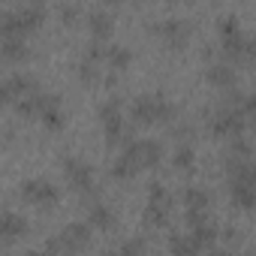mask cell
Returning a JSON list of instances; mask_svg holds the SVG:
<instances>
[{"label":"cell","instance_id":"1","mask_svg":"<svg viewBox=\"0 0 256 256\" xmlns=\"http://www.w3.org/2000/svg\"><path fill=\"white\" fill-rule=\"evenodd\" d=\"M217 30H220V40H223V54L232 64H253L256 60V36H247L235 16H226L217 24Z\"/></svg>","mask_w":256,"mask_h":256},{"label":"cell","instance_id":"2","mask_svg":"<svg viewBox=\"0 0 256 256\" xmlns=\"http://www.w3.org/2000/svg\"><path fill=\"white\" fill-rule=\"evenodd\" d=\"M175 118V106L163 94H139L133 100V120L139 124H169Z\"/></svg>","mask_w":256,"mask_h":256},{"label":"cell","instance_id":"3","mask_svg":"<svg viewBox=\"0 0 256 256\" xmlns=\"http://www.w3.org/2000/svg\"><path fill=\"white\" fill-rule=\"evenodd\" d=\"M42 22H46V10H42L40 4H28V6H22V10L4 12L0 34H4V36H12V34L28 36V34H34L36 28H42Z\"/></svg>","mask_w":256,"mask_h":256},{"label":"cell","instance_id":"4","mask_svg":"<svg viewBox=\"0 0 256 256\" xmlns=\"http://www.w3.org/2000/svg\"><path fill=\"white\" fill-rule=\"evenodd\" d=\"M208 130L214 136H229V139L238 136L244 130V112L232 102H223V106L211 108L208 112Z\"/></svg>","mask_w":256,"mask_h":256},{"label":"cell","instance_id":"5","mask_svg":"<svg viewBox=\"0 0 256 256\" xmlns=\"http://www.w3.org/2000/svg\"><path fill=\"white\" fill-rule=\"evenodd\" d=\"M169 217H172V193L160 184V181H154L151 184V190H148V208H145V223L148 226H166L169 223Z\"/></svg>","mask_w":256,"mask_h":256},{"label":"cell","instance_id":"6","mask_svg":"<svg viewBox=\"0 0 256 256\" xmlns=\"http://www.w3.org/2000/svg\"><path fill=\"white\" fill-rule=\"evenodd\" d=\"M151 34H157L163 40V46H169V48H184L190 34H193V28L184 18H166V22L151 24Z\"/></svg>","mask_w":256,"mask_h":256},{"label":"cell","instance_id":"7","mask_svg":"<svg viewBox=\"0 0 256 256\" xmlns=\"http://www.w3.org/2000/svg\"><path fill=\"white\" fill-rule=\"evenodd\" d=\"M126 157H133L139 163V169H151L163 160V145L157 139H130L124 148Z\"/></svg>","mask_w":256,"mask_h":256},{"label":"cell","instance_id":"8","mask_svg":"<svg viewBox=\"0 0 256 256\" xmlns=\"http://www.w3.org/2000/svg\"><path fill=\"white\" fill-rule=\"evenodd\" d=\"M22 199L30 202V205H36V208H52V205H58L60 193H58L54 184H48L42 178H30V181L22 184Z\"/></svg>","mask_w":256,"mask_h":256},{"label":"cell","instance_id":"9","mask_svg":"<svg viewBox=\"0 0 256 256\" xmlns=\"http://www.w3.org/2000/svg\"><path fill=\"white\" fill-rule=\"evenodd\" d=\"M64 175H66L72 190H78V193H90L94 190V169L82 157H64Z\"/></svg>","mask_w":256,"mask_h":256},{"label":"cell","instance_id":"10","mask_svg":"<svg viewBox=\"0 0 256 256\" xmlns=\"http://www.w3.org/2000/svg\"><path fill=\"white\" fill-rule=\"evenodd\" d=\"M36 88H40V84H36V78H34V76H28V72H16V76H6V78H4V100L16 106L22 96L34 94Z\"/></svg>","mask_w":256,"mask_h":256},{"label":"cell","instance_id":"11","mask_svg":"<svg viewBox=\"0 0 256 256\" xmlns=\"http://www.w3.org/2000/svg\"><path fill=\"white\" fill-rule=\"evenodd\" d=\"M22 235H28V220L18 217L16 211H6L0 220V247H10L12 241H18Z\"/></svg>","mask_w":256,"mask_h":256},{"label":"cell","instance_id":"12","mask_svg":"<svg viewBox=\"0 0 256 256\" xmlns=\"http://www.w3.org/2000/svg\"><path fill=\"white\" fill-rule=\"evenodd\" d=\"M90 223H70L64 232H60V244L64 250H84L90 244Z\"/></svg>","mask_w":256,"mask_h":256},{"label":"cell","instance_id":"13","mask_svg":"<svg viewBox=\"0 0 256 256\" xmlns=\"http://www.w3.org/2000/svg\"><path fill=\"white\" fill-rule=\"evenodd\" d=\"M40 118L48 130H58L64 124V112H60V96L58 94H40Z\"/></svg>","mask_w":256,"mask_h":256},{"label":"cell","instance_id":"14","mask_svg":"<svg viewBox=\"0 0 256 256\" xmlns=\"http://www.w3.org/2000/svg\"><path fill=\"white\" fill-rule=\"evenodd\" d=\"M205 78L214 84V88H223V90H232L238 76H235V66L232 64H208L205 70Z\"/></svg>","mask_w":256,"mask_h":256},{"label":"cell","instance_id":"15","mask_svg":"<svg viewBox=\"0 0 256 256\" xmlns=\"http://www.w3.org/2000/svg\"><path fill=\"white\" fill-rule=\"evenodd\" d=\"M102 130H106V142L108 145H120V142H130V126L120 114H112V118H102Z\"/></svg>","mask_w":256,"mask_h":256},{"label":"cell","instance_id":"16","mask_svg":"<svg viewBox=\"0 0 256 256\" xmlns=\"http://www.w3.org/2000/svg\"><path fill=\"white\" fill-rule=\"evenodd\" d=\"M88 28H90V34H94V40H108V36L114 34V18H112L108 12H102V10H94V12L88 16Z\"/></svg>","mask_w":256,"mask_h":256},{"label":"cell","instance_id":"17","mask_svg":"<svg viewBox=\"0 0 256 256\" xmlns=\"http://www.w3.org/2000/svg\"><path fill=\"white\" fill-rule=\"evenodd\" d=\"M88 223H90L96 232H108V229L114 226V214H112V208H108L106 202H94V205L88 208Z\"/></svg>","mask_w":256,"mask_h":256},{"label":"cell","instance_id":"18","mask_svg":"<svg viewBox=\"0 0 256 256\" xmlns=\"http://www.w3.org/2000/svg\"><path fill=\"white\" fill-rule=\"evenodd\" d=\"M30 54V46L22 34H12V36H4V58L6 60H24Z\"/></svg>","mask_w":256,"mask_h":256},{"label":"cell","instance_id":"19","mask_svg":"<svg viewBox=\"0 0 256 256\" xmlns=\"http://www.w3.org/2000/svg\"><path fill=\"white\" fill-rule=\"evenodd\" d=\"M139 172H142V169H139V163H136L133 157H126V154H120V157L112 163V175H114L118 181H133Z\"/></svg>","mask_w":256,"mask_h":256},{"label":"cell","instance_id":"20","mask_svg":"<svg viewBox=\"0 0 256 256\" xmlns=\"http://www.w3.org/2000/svg\"><path fill=\"white\" fill-rule=\"evenodd\" d=\"M184 205H187V211H208L211 196H208L205 187H187L184 190Z\"/></svg>","mask_w":256,"mask_h":256},{"label":"cell","instance_id":"21","mask_svg":"<svg viewBox=\"0 0 256 256\" xmlns=\"http://www.w3.org/2000/svg\"><path fill=\"white\" fill-rule=\"evenodd\" d=\"M106 60L112 70H126L133 64V52L126 46H106Z\"/></svg>","mask_w":256,"mask_h":256},{"label":"cell","instance_id":"22","mask_svg":"<svg viewBox=\"0 0 256 256\" xmlns=\"http://www.w3.org/2000/svg\"><path fill=\"white\" fill-rule=\"evenodd\" d=\"M196 244H199V250H205V247H211L214 241H217V229L205 220V223H196V226H190V232H187Z\"/></svg>","mask_w":256,"mask_h":256},{"label":"cell","instance_id":"23","mask_svg":"<svg viewBox=\"0 0 256 256\" xmlns=\"http://www.w3.org/2000/svg\"><path fill=\"white\" fill-rule=\"evenodd\" d=\"M172 160H175L178 169H193V163H196V148H193L190 142H181V145L175 148Z\"/></svg>","mask_w":256,"mask_h":256},{"label":"cell","instance_id":"24","mask_svg":"<svg viewBox=\"0 0 256 256\" xmlns=\"http://www.w3.org/2000/svg\"><path fill=\"white\" fill-rule=\"evenodd\" d=\"M78 78L84 82V84H96L100 78H102V72H100V66H96V60H82L78 64Z\"/></svg>","mask_w":256,"mask_h":256},{"label":"cell","instance_id":"25","mask_svg":"<svg viewBox=\"0 0 256 256\" xmlns=\"http://www.w3.org/2000/svg\"><path fill=\"white\" fill-rule=\"evenodd\" d=\"M120 108H124V102H120V96H108L106 102H100V108H96V114H100V120H102V118H112V114H120Z\"/></svg>","mask_w":256,"mask_h":256},{"label":"cell","instance_id":"26","mask_svg":"<svg viewBox=\"0 0 256 256\" xmlns=\"http://www.w3.org/2000/svg\"><path fill=\"white\" fill-rule=\"evenodd\" d=\"M229 154L253 157V148H250V142H247V139H241V133H238V136H232V148H229Z\"/></svg>","mask_w":256,"mask_h":256},{"label":"cell","instance_id":"27","mask_svg":"<svg viewBox=\"0 0 256 256\" xmlns=\"http://www.w3.org/2000/svg\"><path fill=\"white\" fill-rule=\"evenodd\" d=\"M169 247H172L175 253H196V250H199V244H196L190 235H187V238H172V244H169Z\"/></svg>","mask_w":256,"mask_h":256},{"label":"cell","instance_id":"28","mask_svg":"<svg viewBox=\"0 0 256 256\" xmlns=\"http://www.w3.org/2000/svg\"><path fill=\"white\" fill-rule=\"evenodd\" d=\"M78 12H82V10H78L76 4H64V6H60V22H64V24H76V22H78Z\"/></svg>","mask_w":256,"mask_h":256},{"label":"cell","instance_id":"29","mask_svg":"<svg viewBox=\"0 0 256 256\" xmlns=\"http://www.w3.org/2000/svg\"><path fill=\"white\" fill-rule=\"evenodd\" d=\"M142 250H148L142 241H130V244H124V247H120V253H142Z\"/></svg>","mask_w":256,"mask_h":256},{"label":"cell","instance_id":"30","mask_svg":"<svg viewBox=\"0 0 256 256\" xmlns=\"http://www.w3.org/2000/svg\"><path fill=\"white\" fill-rule=\"evenodd\" d=\"M223 238H226V241H232V238H235V229H232V226H226V229H223Z\"/></svg>","mask_w":256,"mask_h":256},{"label":"cell","instance_id":"31","mask_svg":"<svg viewBox=\"0 0 256 256\" xmlns=\"http://www.w3.org/2000/svg\"><path fill=\"white\" fill-rule=\"evenodd\" d=\"M30 4H40V6H42V4H46V0H30Z\"/></svg>","mask_w":256,"mask_h":256},{"label":"cell","instance_id":"32","mask_svg":"<svg viewBox=\"0 0 256 256\" xmlns=\"http://www.w3.org/2000/svg\"><path fill=\"white\" fill-rule=\"evenodd\" d=\"M106 4H120V0H106Z\"/></svg>","mask_w":256,"mask_h":256},{"label":"cell","instance_id":"33","mask_svg":"<svg viewBox=\"0 0 256 256\" xmlns=\"http://www.w3.org/2000/svg\"><path fill=\"white\" fill-rule=\"evenodd\" d=\"M253 126H256V112H253Z\"/></svg>","mask_w":256,"mask_h":256},{"label":"cell","instance_id":"34","mask_svg":"<svg viewBox=\"0 0 256 256\" xmlns=\"http://www.w3.org/2000/svg\"><path fill=\"white\" fill-rule=\"evenodd\" d=\"M253 181H256V169H253Z\"/></svg>","mask_w":256,"mask_h":256}]
</instances>
